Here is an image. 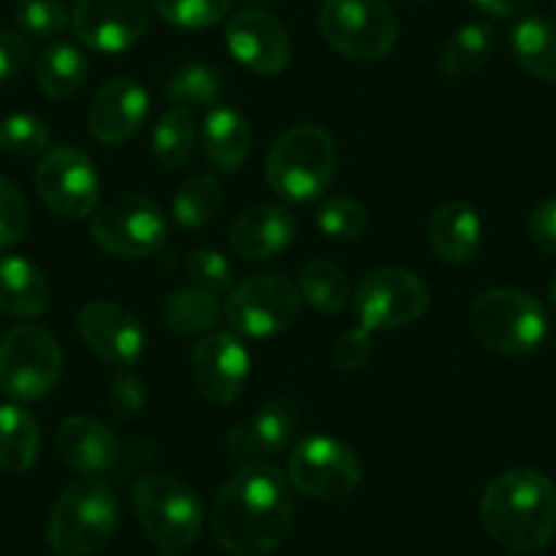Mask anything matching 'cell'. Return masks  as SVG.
I'll use <instances>...</instances> for the list:
<instances>
[{"mask_svg":"<svg viewBox=\"0 0 556 556\" xmlns=\"http://www.w3.org/2000/svg\"><path fill=\"white\" fill-rule=\"evenodd\" d=\"M295 521L292 483L273 464H243L213 500L211 529L232 556H265L285 543Z\"/></svg>","mask_w":556,"mask_h":556,"instance_id":"1","label":"cell"},{"mask_svg":"<svg viewBox=\"0 0 556 556\" xmlns=\"http://www.w3.org/2000/svg\"><path fill=\"white\" fill-rule=\"evenodd\" d=\"M480 521L507 551L545 548L556 532V485L538 469H510L480 496Z\"/></svg>","mask_w":556,"mask_h":556,"instance_id":"2","label":"cell"},{"mask_svg":"<svg viewBox=\"0 0 556 556\" xmlns=\"http://www.w3.org/2000/svg\"><path fill=\"white\" fill-rule=\"evenodd\" d=\"M121 505L104 480L83 478L68 485L52 505L47 543L61 556H90L117 532Z\"/></svg>","mask_w":556,"mask_h":556,"instance_id":"3","label":"cell"},{"mask_svg":"<svg viewBox=\"0 0 556 556\" xmlns=\"http://www.w3.org/2000/svg\"><path fill=\"white\" fill-rule=\"evenodd\" d=\"M270 189L287 202H314L336 175V142L317 123L292 126L273 142L265 162Z\"/></svg>","mask_w":556,"mask_h":556,"instance_id":"4","label":"cell"},{"mask_svg":"<svg viewBox=\"0 0 556 556\" xmlns=\"http://www.w3.org/2000/svg\"><path fill=\"white\" fill-rule=\"evenodd\" d=\"M131 502L142 532L164 554H180L200 540L205 507L184 480L162 472L142 475L134 485Z\"/></svg>","mask_w":556,"mask_h":556,"instance_id":"5","label":"cell"},{"mask_svg":"<svg viewBox=\"0 0 556 556\" xmlns=\"http://www.w3.org/2000/svg\"><path fill=\"white\" fill-rule=\"evenodd\" d=\"M469 328L500 355H529L548 336V312L527 292L485 290L469 306Z\"/></svg>","mask_w":556,"mask_h":556,"instance_id":"6","label":"cell"},{"mask_svg":"<svg viewBox=\"0 0 556 556\" xmlns=\"http://www.w3.org/2000/svg\"><path fill=\"white\" fill-rule=\"evenodd\" d=\"M319 30L350 61H382L399 41V25L388 0H325Z\"/></svg>","mask_w":556,"mask_h":556,"instance_id":"7","label":"cell"},{"mask_svg":"<svg viewBox=\"0 0 556 556\" xmlns=\"http://www.w3.org/2000/svg\"><path fill=\"white\" fill-rule=\"evenodd\" d=\"M90 235L101 251L117 260H142L164 249L169 224L151 197L121 194L93 213Z\"/></svg>","mask_w":556,"mask_h":556,"instance_id":"8","label":"cell"},{"mask_svg":"<svg viewBox=\"0 0 556 556\" xmlns=\"http://www.w3.org/2000/svg\"><path fill=\"white\" fill-rule=\"evenodd\" d=\"M63 377V355L50 330L17 325L0 341V393L17 401L45 399Z\"/></svg>","mask_w":556,"mask_h":556,"instance_id":"9","label":"cell"},{"mask_svg":"<svg viewBox=\"0 0 556 556\" xmlns=\"http://www.w3.org/2000/svg\"><path fill=\"white\" fill-rule=\"evenodd\" d=\"M429 303L431 292L424 278L404 267H374L355 290L357 323L371 333L417 323Z\"/></svg>","mask_w":556,"mask_h":556,"instance_id":"10","label":"cell"},{"mask_svg":"<svg viewBox=\"0 0 556 556\" xmlns=\"http://www.w3.org/2000/svg\"><path fill=\"white\" fill-rule=\"evenodd\" d=\"M301 312V292L298 285L281 273L245 278L243 285L229 292L224 317L235 333L249 339H270L292 328Z\"/></svg>","mask_w":556,"mask_h":556,"instance_id":"11","label":"cell"},{"mask_svg":"<svg viewBox=\"0 0 556 556\" xmlns=\"http://www.w3.org/2000/svg\"><path fill=\"white\" fill-rule=\"evenodd\" d=\"M292 489L312 500L336 502L361 485L363 467L357 453L333 437H306L298 442L287 462Z\"/></svg>","mask_w":556,"mask_h":556,"instance_id":"12","label":"cell"},{"mask_svg":"<svg viewBox=\"0 0 556 556\" xmlns=\"http://www.w3.org/2000/svg\"><path fill=\"white\" fill-rule=\"evenodd\" d=\"M36 191L55 216L83 222L99 211L101 178L93 162L74 146H58L36 167Z\"/></svg>","mask_w":556,"mask_h":556,"instance_id":"13","label":"cell"},{"mask_svg":"<svg viewBox=\"0 0 556 556\" xmlns=\"http://www.w3.org/2000/svg\"><path fill=\"white\" fill-rule=\"evenodd\" d=\"M77 323L79 336L88 344V350L117 371H126L146 355V328L137 319V314H131L121 303L104 301V298L88 301L79 312Z\"/></svg>","mask_w":556,"mask_h":556,"instance_id":"14","label":"cell"},{"mask_svg":"<svg viewBox=\"0 0 556 556\" xmlns=\"http://www.w3.org/2000/svg\"><path fill=\"white\" fill-rule=\"evenodd\" d=\"M148 23V0H77L72 12L77 39L106 55L131 50L146 36Z\"/></svg>","mask_w":556,"mask_h":556,"instance_id":"15","label":"cell"},{"mask_svg":"<svg viewBox=\"0 0 556 556\" xmlns=\"http://www.w3.org/2000/svg\"><path fill=\"white\" fill-rule=\"evenodd\" d=\"M251 357L235 333L202 336L191 352V377L202 399L216 406H229L240 399L249 382Z\"/></svg>","mask_w":556,"mask_h":556,"instance_id":"16","label":"cell"},{"mask_svg":"<svg viewBox=\"0 0 556 556\" xmlns=\"http://www.w3.org/2000/svg\"><path fill=\"white\" fill-rule=\"evenodd\" d=\"M227 47L251 74L276 77L290 66L292 45L285 23L265 9H243L227 23Z\"/></svg>","mask_w":556,"mask_h":556,"instance_id":"17","label":"cell"},{"mask_svg":"<svg viewBox=\"0 0 556 556\" xmlns=\"http://www.w3.org/2000/svg\"><path fill=\"white\" fill-rule=\"evenodd\" d=\"M151 115V96L137 79L117 77L110 79L88 110L90 134L101 146H123L134 134L142 131Z\"/></svg>","mask_w":556,"mask_h":556,"instance_id":"18","label":"cell"},{"mask_svg":"<svg viewBox=\"0 0 556 556\" xmlns=\"http://www.w3.org/2000/svg\"><path fill=\"white\" fill-rule=\"evenodd\" d=\"M298 434L295 404L287 399H276L262 412H256L249 424L235 426L227 437V451L232 462L262 464L267 458L285 453Z\"/></svg>","mask_w":556,"mask_h":556,"instance_id":"19","label":"cell"},{"mask_svg":"<svg viewBox=\"0 0 556 556\" xmlns=\"http://www.w3.org/2000/svg\"><path fill=\"white\" fill-rule=\"evenodd\" d=\"M55 447L63 464L85 478H101L112 472L126 453L110 426L85 415H74L66 424H61Z\"/></svg>","mask_w":556,"mask_h":556,"instance_id":"20","label":"cell"},{"mask_svg":"<svg viewBox=\"0 0 556 556\" xmlns=\"http://www.w3.org/2000/svg\"><path fill=\"white\" fill-rule=\"evenodd\" d=\"M298 235V222L287 207L260 202L251 205L235 218L229 245L243 260H273L285 249H290Z\"/></svg>","mask_w":556,"mask_h":556,"instance_id":"21","label":"cell"},{"mask_svg":"<svg viewBox=\"0 0 556 556\" xmlns=\"http://www.w3.org/2000/svg\"><path fill=\"white\" fill-rule=\"evenodd\" d=\"M202 151L216 173H240L251 153V126L243 112L235 106H213L202 126Z\"/></svg>","mask_w":556,"mask_h":556,"instance_id":"22","label":"cell"},{"mask_svg":"<svg viewBox=\"0 0 556 556\" xmlns=\"http://www.w3.org/2000/svg\"><path fill=\"white\" fill-rule=\"evenodd\" d=\"M480 216L469 202L453 200L437 207L429 218V243L447 265H464L478 254Z\"/></svg>","mask_w":556,"mask_h":556,"instance_id":"23","label":"cell"},{"mask_svg":"<svg viewBox=\"0 0 556 556\" xmlns=\"http://www.w3.org/2000/svg\"><path fill=\"white\" fill-rule=\"evenodd\" d=\"M52 290L45 273L25 256H0V312L34 319L47 314Z\"/></svg>","mask_w":556,"mask_h":556,"instance_id":"24","label":"cell"},{"mask_svg":"<svg viewBox=\"0 0 556 556\" xmlns=\"http://www.w3.org/2000/svg\"><path fill=\"white\" fill-rule=\"evenodd\" d=\"M41 434L36 417L17 404L0 406V469L23 475L39 458Z\"/></svg>","mask_w":556,"mask_h":556,"instance_id":"25","label":"cell"},{"mask_svg":"<svg viewBox=\"0 0 556 556\" xmlns=\"http://www.w3.org/2000/svg\"><path fill=\"white\" fill-rule=\"evenodd\" d=\"M513 58L529 77L556 85V23L527 17L513 28Z\"/></svg>","mask_w":556,"mask_h":556,"instance_id":"26","label":"cell"},{"mask_svg":"<svg viewBox=\"0 0 556 556\" xmlns=\"http://www.w3.org/2000/svg\"><path fill=\"white\" fill-rule=\"evenodd\" d=\"M88 61L68 41H55L36 61V83L50 99H72L83 90Z\"/></svg>","mask_w":556,"mask_h":556,"instance_id":"27","label":"cell"},{"mask_svg":"<svg viewBox=\"0 0 556 556\" xmlns=\"http://www.w3.org/2000/svg\"><path fill=\"white\" fill-rule=\"evenodd\" d=\"M494 52V30L485 23H469L445 41L440 52V72L447 79L478 74Z\"/></svg>","mask_w":556,"mask_h":556,"instance_id":"28","label":"cell"},{"mask_svg":"<svg viewBox=\"0 0 556 556\" xmlns=\"http://www.w3.org/2000/svg\"><path fill=\"white\" fill-rule=\"evenodd\" d=\"M224 189L216 175H191L173 200V218L184 232L205 229L222 213Z\"/></svg>","mask_w":556,"mask_h":556,"instance_id":"29","label":"cell"},{"mask_svg":"<svg viewBox=\"0 0 556 556\" xmlns=\"http://www.w3.org/2000/svg\"><path fill=\"white\" fill-rule=\"evenodd\" d=\"M298 292L303 303L323 314H339L350 303V281L344 270L328 260H312L303 265Z\"/></svg>","mask_w":556,"mask_h":556,"instance_id":"30","label":"cell"},{"mask_svg":"<svg viewBox=\"0 0 556 556\" xmlns=\"http://www.w3.org/2000/svg\"><path fill=\"white\" fill-rule=\"evenodd\" d=\"M218 319H222V306H218L216 295L200 290V287L178 290L164 303V323L180 336H207L216 328Z\"/></svg>","mask_w":556,"mask_h":556,"instance_id":"31","label":"cell"},{"mask_svg":"<svg viewBox=\"0 0 556 556\" xmlns=\"http://www.w3.org/2000/svg\"><path fill=\"white\" fill-rule=\"evenodd\" d=\"M197 128L194 117L184 106H173L162 115V121L153 128V156H156L159 167L164 169H180L189 164L191 153H194Z\"/></svg>","mask_w":556,"mask_h":556,"instance_id":"32","label":"cell"},{"mask_svg":"<svg viewBox=\"0 0 556 556\" xmlns=\"http://www.w3.org/2000/svg\"><path fill=\"white\" fill-rule=\"evenodd\" d=\"M164 93L184 110H207L218 106L224 93L222 74L216 68L205 66V63H184L178 72L169 77Z\"/></svg>","mask_w":556,"mask_h":556,"instance_id":"33","label":"cell"},{"mask_svg":"<svg viewBox=\"0 0 556 556\" xmlns=\"http://www.w3.org/2000/svg\"><path fill=\"white\" fill-rule=\"evenodd\" d=\"M50 146V126L45 117L17 112L0 121V151L17 159L39 156Z\"/></svg>","mask_w":556,"mask_h":556,"instance_id":"34","label":"cell"},{"mask_svg":"<svg viewBox=\"0 0 556 556\" xmlns=\"http://www.w3.org/2000/svg\"><path fill=\"white\" fill-rule=\"evenodd\" d=\"M153 9L180 30H205L222 23L232 0H151Z\"/></svg>","mask_w":556,"mask_h":556,"instance_id":"35","label":"cell"},{"mask_svg":"<svg viewBox=\"0 0 556 556\" xmlns=\"http://www.w3.org/2000/svg\"><path fill=\"white\" fill-rule=\"evenodd\" d=\"M317 227L330 240H357L368 229V211L352 197H330L317 211Z\"/></svg>","mask_w":556,"mask_h":556,"instance_id":"36","label":"cell"},{"mask_svg":"<svg viewBox=\"0 0 556 556\" xmlns=\"http://www.w3.org/2000/svg\"><path fill=\"white\" fill-rule=\"evenodd\" d=\"M14 17H17L20 30L30 39H55L68 25L63 0H20Z\"/></svg>","mask_w":556,"mask_h":556,"instance_id":"37","label":"cell"},{"mask_svg":"<svg viewBox=\"0 0 556 556\" xmlns=\"http://www.w3.org/2000/svg\"><path fill=\"white\" fill-rule=\"evenodd\" d=\"M186 270H189L191 281L200 290L213 292V295H222L229 292L235 285L232 265L227 262V256L222 251L213 249H194L186 256Z\"/></svg>","mask_w":556,"mask_h":556,"instance_id":"38","label":"cell"},{"mask_svg":"<svg viewBox=\"0 0 556 556\" xmlns=\"http://www.w3.org/2000/svg\"><path fill=\"white\" fill-rule=\"evenodd\" d=\"M30 207L23 191L0 175V251L12 249L28 235Z\"/></svg>","mask_w":556,"mask_h":556,"instance_id":"39","label":"cell"},{"mask_svg":"<svg viewBox=\"0 0 556 556\" xmlns=\"http://www.w3.org/2000/svg\"><path fill=\"white\" fill-rule=\"evenodd\" d=\"M146 382H142L131 368L117 371L115 377H112L110 388H106V404H110L112 415L123 417V420H126V417H137L139 412H142V406H146Z\"/></svg>","mask_w":556,"mask_h":556,"instance_id":"40","label":"cell"},{"mask_svg":"<svg viewBox=\"0 0 556 556\" xmlns=\"http://www.w3.org/2000/svg\"><path fill=\"white\" fill-rule=\"evenodd\" d=\"M371 330L355 328L346 330L344 336H339L333 346V363L341 371H357L368 363L371 357Z\"/></svg>","mask_w":556,"mask_h":556,"instance_id":"41","label":"cell"},{"mask_svg":"<svg viewBox=\"0 0 556 556\" xmlns=\"http://www.w3.org/2000/svg\"><path fill=\"white\" fill-rule=\"evenodd\" d=\"M30 61L28 45L12 30L0 28V85L12 83L14 77L25 72Z\"/></svg>","mask_w":556,"mask_h":556,"instance_id":"42","label":"cell"},{"mask_svg":"<svg viewBox=\"0 0 556 556\" xmlns=\"http://www.w3.org/2000/svg\"><path fill=\"white\" fill-rule=\"evenodd\" d=\"M529 235L545 254H556V197L540 202L529 216Z\"/></svg>","mask_w":556,"mask_h":556,"instance_id":"43","label":"cell"},{"mask_svg":"<svg viewBox=\"0 0 556 556\" xmlns=\"http://www.w3.org/2000/svg\"><path fill=\"white\" fill-rule=\"evenodd\" d=\"M472 3L480 9V12L491 14V17L510 20V17H518V14L527 12L534 0H472Z\"/></svg>","mask_w":556,"mask_h":556,"instance_id":"44","label":"cell"},{"mask_svg":"<svg viewBox=\"0 0 556 556\" xmlns=\"http://www.w3.org/2000/svg\"><path fill=\"white\" fill-rule=\"evenodd\" d=\"M548 308H551V314L556 317V278L551 281V287H548Z\"/></svg>","mask_w":556,"mask_h":556,"instance_id":"45","label":"cell"},{"mask_svg":"<svg viewBox=\"0 0 556 556\" xmlns=\"http://www.w3.org/2000/svg\"><path fill=\"white\" fill-rule=\"evenodd\" d=\"M243 3H251V7H265V3H273V0H243Z\"/></svg>","mask_w":556,"mask_h":556,"instance_id":"46","label":"cell"},{"mask_svg":"<svg viewBox=\"0 0 556 556\" xmlns=\"http://www.w3.org/2000/svg\"><path fill=\"white\" fill-rule=\"evenodd\" d=\"M164 556H178V554H164Z\"/></svg>","mask_w":556,"mask_h":556,"instance_id":"47","label":"cell"}]
</instances>
